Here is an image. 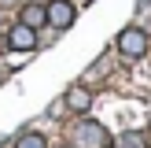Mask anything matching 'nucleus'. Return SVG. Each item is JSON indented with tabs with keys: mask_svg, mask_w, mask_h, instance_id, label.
Wrapping results in <instances>:
<instances>
[{
	"mask_svg": "<svg viewBox=\"0 0 151 148\" xmlns=\"http://www.w3.org/2000/svg\"><path fill=\"white\" fill-rule=\"evenodd\" d=\"M70 148H114V141H111L107 126L92 122V118H81L70 130Z\"/></svg>",
	"mask_w": 151,
	"mask_h": 148,
	"instance_id": "obj_1",
	"label": "nucleus"
},
{
	"mask_svg": "<svg viewBox=\"0 0 151 148\" xmlns=\"http://www.w3.org/2000/svg\"><path fill=\"white\" fill-rule=\"evenodd\" d=\"M118 52H122L125 59H140L147 52V33L140 26H129V30H122L118 33Z\"/></svg>",
	"mask_w": 151,
	"mask_h": 148,
	"instance_id": "obj_2",
	"label": "nucleus"
},
{
	"mask_svg": "<svg viewBox=\"0 0 151 148\" xmlns=\"http://www.w3.org/2000/svg\"><path fill=\"white\" fill-rule=\"evenodd\" d=\"M44 15H48V22L55 30H66L78 11H74V0H48V4H44Z\"/></svg>",
	"mask_w": 151,
	"mask_h": 148,
	"instance_id": "obj_3",
	"label": "nucleus"
},
{
	"mask_svg": "<svg viewBox=\"0 0 151 148\" xmlns=\"http://www.w3.org/2000/svg\"><path fill=\"white\" fill-rule=\"evenodd\" d=\"M7 44H11L15 52H33L37 48V33L19 22V26H11V33H7Z\"/></svg>",
	"mask_w": 151,
	"mask_h": 148,
	"instance_id": "obj_4",
	"label": "nucleus"
},
{
	"mask_svg": "<svg viewBox=\"0 0 151 148\" xmlns=\"http://www.w3.org/2000/svg\"><path fill=\"white\" fill-rule=\"evenodd\" d=\"M19 22H22V26H29V30H37V26H44V22H48V15H44V7H41V4H26Z\"/></svg>",
	"mask_w": 151,
	"mask_h": 148,
	"instance_id": "obj_5",
	"label": "nucleus"
},
{
	"mask_svg": "<svg viewBox=\"0 0 151 148\" xmlns=\"http://www.w3.org/2000/svg\"><path fill=\"white\" fill-rule=\"evenodd\" d=\"M66 107L70 111H88L92 107V93H88V89H70V93H66Z\"/></svg>",
	"mask_w": 151,
	"mask_h": 148,
	"instance_id": "obj_6",
	"label": "nucleus"
},
{
	"mask_svg": "<svg viewBox=\"0 0 151 148\" xmlns=\"http://www.w3.org/2000/svg\"><path fill=\"white\" fill-rule=\"evenodd\" d=\"M15 148H48V141H44V133H22Z\"/></svg>",
	"mask_w": 151,
	"mask_h": 148,
	"instance_id": "obj_7",
	"label": "nucleus"
},
{
	"mask_svg": "<svg viewBox=\"0 0 151 148\" xmlns=\"http://www.w3.org/2000/svg\"><path fill=\"white\" fill-rule=\"evenodd\" d=\"M114 148H147V137L144 133H125V137H118Z\"/></svg>",
	"mask_w": 151,
	"mask_h": 148,
	"instance_id": "obj_8",
	"label": "nucleus"
},
{
	"mask_svg": "<svg viewBox=\"0 0 151 148\" xmlns=\"http://www.w3.org/2000/svg\"><path fill=\"white\" fill-rule=\"evenodd\" d=\"M15 4H19V0H0V7H15Z\"/></svg>",
	"mask_w": 151,
	"mask_h": 148,
	"instance_id": "obj_9",
	"label": "nucleus"
},
{
	"mask_svg": "<svg viewBox=\"0 0 151 148\" xmlns=\"http://www.w3.org/2000/svg\"><path fill=\"white\" fill-rule=\"evenodd\" d=\"M0 19H4V7H0Z\"/></svg>",
	"mask_w": 151,
	"mask_h": 148,
	"instance_id": "obj_10",
	"label": "nucleus"
}]
</instances>
